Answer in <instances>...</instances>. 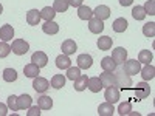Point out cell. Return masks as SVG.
<instances>
[{
	"label": "cell",
	"instance_id": "cell-14",
	"mask_svg": "<svg viewBox=\"0 0 155 116\" xmlns=\"http://www.w3.org/2000/svg\"><path fill=\"white\" fill-rule=\"evenodd\" d=\"M78 17H79L81 20H90L93 17V9L87 6V5H81L79 8H78Z\"/></svg>",
	"mask_w": 155,
	"mask_h": 116
},
{
	"label": "cell",
	"instance_id": "cell-9",
	"mask_svg": "<svg viewBox=\"0 0 155 116\" xmlns=\"http://www.w3.org/2000/svg\"><path fill=\"white\" fill-rule=\"evenodd\" d=\"M31 62L36 63L39 68H42L48 63V56L44 53V51H36V53H33V56H31Z\"/></svg>",
	"mask_w": 155,
	"mask_h": 116
},
{
	"label": "cell",
	"instance_id": "cell-19",
	"mask_svg": "<svg viewBox=\"0 0 155 116\" xmlns=\"http://www.w3.org/2000/svg\"><path fill=\"white\" fill-rule=\"evenodd\" d=\"M99 81H101L102 87H110V85H115V76H113V71H104V73H101Z\"/></svg>",
	"mask_w": 155,
	"mask_h": 116
},
{
	"label": "cell",
	"instance_id": "cell-45",
	"mask_svg": "<svg viewBox=\"0 0 155 116\" xmlns=\"http://www.w3.org/2000/svg\"><path fill=\"white\" fill-rule=\"evenodd\" d=\"M3 12V6H2V3H0V14Z\"/></svg>",
	"mask_w": 155,
	"mask_h": 116
},
{
	"label": "cell",
	"instance_id": "cell-12",
	"mask_svg": "<svg viewBox=\"0 0 155 116\" xmlns=\"http://www.w3.org/2000/svg\"><path fill=\"white\" fill-rule=\"evenodd\" d=\"M76 50H78V45L74 40H71V39H67V40H64L62 42V54H74L76 53Z\"/></svg>",
	"mask_w": 155,
	"mask_h": 116
},
{
	"label": "cell",
	"instance_id": "cell-39",
	"mask_svg": "<svg viewBox=\"0 0 155 116\" xmlns=\"http://www.w3.org/2000/svg\"><path fill=\"white\" fill-rule=\"evenodd\" d=\"M143 8H144V11H146V14L155 16V3H153V0H147L146 5H144Z\"/></svg>",
	"mask_w": 155,
	"mask_h": 116
},
{
	"label": "cell",
	"instance_id": "cell-1",
	"mask_svg": "<svg viewBox=\"0 0 155 116\" xmlns=\"http://www.w3.org/2000/svg\"><path fill=\"white\" fill-rule=\"evenodd\" d=\"M113 76H115V85L118 87L120 90H129L132 85V79H130V76L126 74L123 68L120 67H116L115 71H113Z\"/></svg>",
	"mask_w": 155,
	"mask_h": 116
},
{
	"label": "cell",
	"instance_id": "cell-23",
	"mask_svg": "<svg viewBox=\"0 0 155 116\" xmlns=\"http://www.w3.org/2000/svg\"><path fill=\"white\" fill-rule=\"evenodd\" d=\"M87 88H88L92 93H99L101 88H102V84H101V81H99V77H90L88 82H87Z\"/></svg>",
	"mask_w": 155,
	"mask_h": 116
},
{
	"label": "cell",
	"instance_id": "cell-17",
	"mask_svg": "<svg viewBox=\"0 0 155 116\" xmlns=\"http://www.w3.org/2000/svg\"><path fill=\"white\" fill-rule=\"evenodd\" d=\"M42 31L45 34H50V36H53V34H58L59 33V25L53 20H48L42 25Z\"/></svg>",
	"mask_w": 155,
	"mask_h": 116
},
{
	"label": "cell",
	"instance_id": "cell-42",
	"mask_svg": "<svg viewBox=\"0 0 155 116\" xmlns=\"http://www.w3.org/2000/svg\"><path fill=\"white\" fill-rule=\"evenodd\" d=\"M82 2H84V0H68V5L73 6V8H79L82 5Z\"/></svg>",
	"mask_w": 155,
	"mask_h": 116
},
{
	"label": "cell",
	"instance_id": "cell-21",
	"mask_svg": "<svg viewBox=\"0 0 155 116\" xmlns=\"http://www.w3.org/2000/svg\"><path fill=\"white\" fill-rule=\"evenodd\" d=\"M23 73H25V76L27 77H36V76H39L41 74V68H39L36 63H28V65H25L23 67Z\"/></svg>",
	"mask_w": 155,
	"mask_h": 116
},
{
	"label": "cell",
	"instance_id": "cell-41",
	"mask_svg": "<svg viewBox=\"0 0 155 116\" xmlns=\"http://www.w3.org/2000/svg\"><path fill=\"white\" fill-rule=\"evenodd\" d=\"M27 116H41V107L39 105H31L30 108H28V111H27Z\"/></svg>",
	"mask_w": 155,
	"mask_h": 116
},
{
	"label": "cell",
	"instance_id": "cell-15",
	"mask_svg": "<svg viewBox=\"0 0 155 116\" xmlns=\"http://www.w3.org/2000/svg\"><path fill=\"white\" fill-rule=\"evenodd\" d=\"M27 22H28V25H31V27H36V25H39V22H41V11L30 9V11L27 12Z\"/></svg>",
	"mask_w": 155,
	"mask_h": 116
},
{
	"label": "cell",
	"instance_id": "cell-26",
	"mask_svg": "<svg viewBox=\"0 0 155 116\" xmlns=\"http://www.w3.org/2000/svg\"><path fill=\"white\" fill-rule=\"evenodd\" d=\"M73 82H74V90H76V92H84V90L87 88L88 77L84 76V74H81V76L78 77V79H74Z\"/></svg>",
	"mask_w": 155,
	"mask_h": 116
},
{
	"label": "cell",
	"instance_id": "cell-34",
	"mask_svg": "<svg viewBox=\"0 0 155 116\" xmlns=\"http://www.w3.org/2000/svg\"><path fill=\"white\" fill-rule=\"evenodd\" d=\"M81 76V68L79 67H68L67 68V79L70 81H74Z\"/></svg>",
	"mask_w": 155,
	"mask_h": 116
},
{
	"label": "cell",
	"instance_id": "cell-29",
	"mask_svg": "<svg viewBox=\"0 0 155 116\" xmlns=\"http://www.w3.org/2000/svg\"><path fill=\"white\" fill-rule=\"evenodd\" d=\"M54 16H56V11L53 9V6H45V8H42V11H41V19H44L45 22L53 20Z\"/></svg>",
	"mask_w": 155,
	"mask_h": 116
},
{
	"label": "cell",
	"instance_id": "cell-2",
	"mask_svg": "<svg viewBox=\"0 0 155 116\" xmlns=\"http://www.w3.org/2000/svg\"><path fill=\"white\" fill-rule=\"evenodd\" d=\"M28 50H30V44L27 40H23V39H16V40L12 42V45H11V51L14 54H17V56L27 54Z\"/></svg>",
	"mask_w": 155,
	"mask_h": 116
},
{
	"label": "cell",
	"instance_id": "cell-43",
	"mask_svg": "<svg viewBox=\"0 0 155 116\" xmlns=\"http://www.w3.org/2000/svg\"><path fill=\"white\" fill-rule=\"evenodd\" d=\"M6 114H8V105L0 102V116H6Z\"/></svg>",
	"mask_w": 155,
	"mask_h": 116
},
{
	"label": "cell",
	"instance_id": "cell-36",
	"mask_svg": "<svg viewBox=\"0 0 155 116\" xmlns=\"http://www.w3.org/2000/svg\"><path fill=\"white\" fill-rule=\"evenodd\" d=\"M130 111H132V104H130V101H126V102H123V104H120L118 113H120L121 116L130 114Z\"/></svg>",
	"mask_w": 155,
	"mask_h": 116
},
{
	"label": "cell",
	"instance_id": "cell-7",
	"mask_svg": "<svg viewBox=\"0 0 155 116\" xmlns=\"http://www.w3.org/2000/svg\"><path fill=\"white\" fill-rule=\"evenodd\" d=\"M149 95H150V88H149V85L146 84V81H144V82L137 84V88H135V96H137V101L146 99Z\"/></svg>",
	"mask_w": 155,
	"mask_h": 116
},
{
	"label": "cell",
	"instance_id": "cell-18",
	"mask_svg": "<svg viewBox=\"0 0 155 116\" xmlns=\"http://www.w3.org/2000/svg\"><path fill=\"white\" fill-rule=\"evenodd\" d=\"M140 73H141L144 81H150V79L155 77V67L150 65V63H144V67L140 70Z\"/></svg>",
	"mask_w": 155,
	"mask_h": 116
},
{
	"label": "cell",
	"instance_id": "cell-27",
	"mask_svg": "<svg viewBox=\"0 0 155 116\" xmlns=\"http://www.w3.org/2000/svg\"><path fill=\"white\" fill-rule=\"evenodd\" d=\"M37 105L41 107V110H50L51 107H53V99H51L50 96H41L37 99Z\"/></svg>",
	"mask_w": 155,
	"mask_h": 116
},
{
	"label": "cell",
	"instance_id": "cell-11",
	"mask_svg": "<svg viewBox=\"0 0 155 116\" xmlns=\"http://www.w3.org/2000/svg\"><path fill=\"white\" fill-rule=\"evenodd\" d=\"M93 16H95L96 19H99V20L104 22L106 19L110 17V8L106 6V5H99V6H96V8L93 9Z\"/></svg>",
	"mask_w": 155,
	"mask_h": 116
},
{
	"label": "cell",
	"instance_id": "cell-25",
	"mask_svg": "<svg viewBox=\"0 0 155 116\" xmlns=\"http://www.w3.org/2000/svg\"><path fill=\"white\" fill-rule=\"evenodd\" d=\"M127 20L124 17H118L115 22H113V31L115 33H124L127 30Z\"/></svg>",
	"mask_w": 155,
	"mask_h": 116
},
{
	"label": "cell",
	"instance_id": "cell-8",
	"mask_svg": "<svg viewBox=\"0 0 155 116\" xmlns=\"http://www.w3.org/2000/svg\"><path fill=\"white\" fill-rule=\"evenodd\" d=\"M88 30L93 34H101L102 31H104V22L96 19V17H92L88 20Z\"/></svg>",
	"mask_w": 155,
	"mask_h": 116
},
{
	"label": "cell",
	"instance_id": "cell-3",
	"mask_svg": "<svg viewBox=\"0 0 155 116\" xmlns=\"http://www.w3.org/2000/svg\"><path fill=\"white\" fill-rule=\"evenodd\" d=\"M123 70L126 74L129 76H134V74H138L140 70H141V63L137 60V59H129L124 62V65H123Z\"/></svg>",
	"mask_w": 155,
	"mask_h": 116
},
{
	"label": "cell",
	"instance_id": "cell-5",
	"mask_svg": "<svg viewBox=\"0 0 155 116\" xmlns=\"http://www.w3.org/2000/svg\"><path fill=\"white\" fill-rule=\"evenodd\" d=\"M113 62L116 63V65H121V63H124L127 60V50H124L123 47H118V48H115L112 51V56Z\"/></svg>",
	"mask_w": 155,
	"mask_h": 116
},
{
	"label": "cell",
	"instance_id": "cell-22",
	"mask_svg": "<svg viewBox=\"0 0 155 116\" xmlns=\"http://www.w3.org/2000/svg\"><path fill=\"white\" fill-rule=\"evenodd\" d=\"M56 67L59 70H67L68 67H71V60L67 54H61L56 57Z\"/></svg>",
	"mask_w": 155,
	"mask_h": 116
},
{
	"label": "cell",
	"instance_id": "cell-32",
	"mask_svg": "<svg viewBox=\"0 0 155 116\" xmlns=\"http://www.w3.org/2000/svg\"><path fill=\"white\" fill-rule=\"evenodd\" d=\"M17 79V71L14 68H5L3 70V81L5 82H14Z\"/></svg>",
	"mask_w": 155,
	"mask_h": 116
},
{
	"label": "cell",
	"instance_id": "cell-35",
	"mask_svg": "<svg viewBox=\"0 0 155 116\" xmlns=\"http://www.w3.org/2000/svg\"><path fill=\"white\" fill-rule=\"evenodd\" d=\"M132 16H134L135 20H144V17H146L147 14H146V11H144L143 6H135V8L132 9Z\"/></svg>",
	"mask_w": 155,
	"mask_h": 116
},
{
	"label": "cell",
	"instance_id": "cell-6",
	"mask_svg": "<svg viewBox=\"0 0 155 116\" xmlns=\"http://www.w3.org/2000/svg\"><path fill=\"white\" fill-rule=\"evenodd\" d=\"M33 88L36 90L37 93H45L47 90L50 88V82L45 79V77L36 76V77H34V81H33Z\"/></svg>",
	"mask_w": 155,
	"mask_h": 116
},
{
	"label": "cell",
	"instance_id": "cell-13",
	"mask_svg": "<svg viewBox=\"0 0 155 116\" xmlns=\"http://www.w3.org/2000/svg\"><path fill=\"white\" fill-rule=\"evenodd\" d=\"M12 37H14V28H12V25H3L0 28V39L3 42H8V40H12Z\"/></svg>",
	"mask_w": 155,
	"mask_h": 116
},
{
	"label": "cell",
	"instance_id": "cell-38",
	"mask_svg": "<svg viewBox=\"0 0 155 116\" xmlns=\"http://www.w3.org/2000/svg\"><path fill=\"white\" fill-rule=\"evenodd\" d=\"M9 53H11V47H9L6 42L2 40V42H0V59L9 56Z\"/></svg>",
	"mask_w": 155,
	"mask_h": 116
},
{
	"label": "cell",
	"instance_id": "cell-37",
	"mask_svg": "<svg viewBox=\"0 0 155 116\" xmlns=\"http://www.w3.org/2000/svg\"><path fill=\"white\" fill-rule=\"evenodd\" d=\"M143 34L146 37H153L155 36V22H149L143 27Z\"/></svg>",
	"mask_w": 155,
	"mask_h": 116
},
{
	"label": "cell",
	"instance_id": "cell-20",
	"mask_svg": "<svg viewBox=\"0 0 155 116\" xmlns=\"http://www.w3.org/2000/svg\"><path fill=\"white\" fill-rule=\"evenodd\" d=\"M113 113H115L113 104H110V102H107V101L98 107V114L99 116H112Z\"/></svg>",
	"mask_w": 155,
	"mask_h": 116
},
{
	"label": "cell",
	"instance_id": "cell-16",
	"mask_svg": "<svg viewBox=\"0 0 155 116\" xmlns=\"http://www.w3.org/2000/svg\"><path fill=\"white\" fill-rule=\"evenodd\" d=\"M31 104H33V98L30 96V95H20L19 98H17V107H19V110H25V108H30L31 107Z\"/></svg>",
	"mask_w": 155,
	"mask_h": 116
},
{
	"label": "cell",
	"instance_id": "cell-44",
	"mask_svg": "<svg viewBox=\"0 0 155 116\" xmlns=\"http://www.w3.org/2000/svg\"><path fill=\"white\" fill-rule=\"evenodd\" d=\"M134 3V0H120V5H123V6H130Z\"/></svg>",
	"mask_w": 155,
	"mask_h": 116
},
{
	"label": "cell",
	"instance_id": "cell-28",
	"mask_svg": "<svg viewBox=\"0 0 155 116\" xmlns=\"http://www.w3.org/2000/svg\"><path fill=\"white\" fill-rule=\"evenodd\" d=\"M65 79H67V77L64 74H54L53 77H51V87L56 88V90L62 88L64 85H65Z\"/></svg>",
	"mask_w": 155,
	"mask_h": 116
},
{
	"label": "cell",
	"instance_id": "cell-30",
	"mask_svg": "<svg viewBox=\"0 0 155 116\" xmlns=\"http://www.w3.org/2000/svg\"><path fill=\"white\" fill-rule=\"evenodd\" d=\"M101 67H102V70H104V71H115V68L118 67V65L113 62V59L110 56H107V57H104V59L101 60Z\"/></svg>",
	"mask_w": 155,
	"mask_h": 116
},
{
	"label": "cell",
	"instance_id": "cell-31",
	"mask_svg": "<svg viewBox=\"0 0 155 116\" xmlns=\"http://www.w3.org/2000/svg\"><path fill=\"white\" fill-rule=\"evenodd\" d=\"M152 53L149 50H141L138 53V62L140 63H150L152 62Z\"/></svg>",
	"mask_w": 155,
	"mask_h": 116
},
{
	"label": "cell",
	"instance_id": "cell-4",
	"mask_svg": "<svg viewBox=\"0 0 155 116\" xmlns=\"http://www.w3.org/2000/svg\"><path fill=\"white\" fill-rule=\"evenodd\" d=\"M104 98H106L107 102H110V104H115V102H118V101H120V88L116 87V85L106 87Z\"/></svg>",
	"mask_w": 155,
	"mask_h": 116
},
{
	"label": "cell",
	"instance_id": "cell-24",
	"mask_svg": "<svg viewBox=\"0 0 155 116\" xmlns=\"http://www.w3.org/2000/svg\"><path fill=\"white\" fill-rule=\"evenodd\" d=\"M112 44H113V39L109 37V36H102L98 39V48L101 51H107L112 48Z\"/></svg>",
	"mask_w": 155,
	"mask_h": 116
},
{
	"label": "cell",
	"instance_id": "cell-40",
	"mask_svg": "<svg viewBox=\"0 0 155 116\" xmlns=\"http://www.w3.org/2000/svg\"><path fill=\"white\" fill-rule=\"evenodd\" d=\"M8 108H11L12 111H17L19 110V107H17V96L11 95L8 98Z\"/></svg>",
	"mask_w": 155,
	"mask_h": 116
},
{
	"label": "cell",
	"instance_id": "cell-33",
	"mask_svg": "<svg viewBox=\"0 0 155 116\" xmlns=\"http://www.w3.org/2000/svg\"><path fill=\"white\" fill-rule=\"evenodd\" d=\"M68 0H54V3H53V9L56 12H65L68 9Z\"/></svg>",
	"mask_w": 155,
	"mask_h": 116
},
{
	"label": "cell",
	"instance_id": "cell-10",
	"mask_svg": "<svg viewBox=\"0 0 155 116\" xmlns=\"http://www.w3.org/2000/svg\"><path fill=\"white\" fill-rule=\"evenodd\" d=\"M78 67H79L81 70H88L90 67L93 65V57L90 56V54H79L78 56Z\"/></svg>",
	"mask_w": 155,
	"mask_h": 116
}]
</instances>
